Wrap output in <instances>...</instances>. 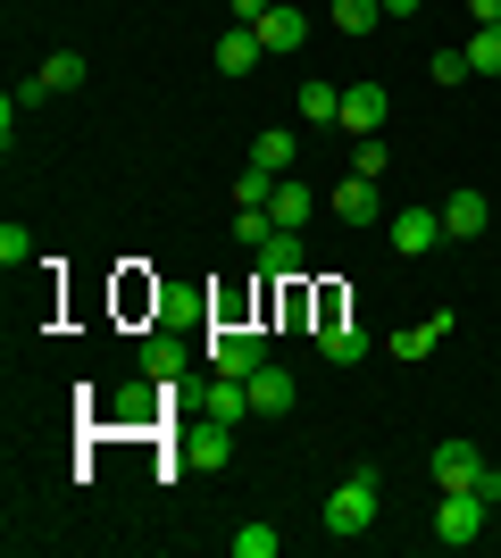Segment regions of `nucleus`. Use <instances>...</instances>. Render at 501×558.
<instances>
[{
    "instance_id": "bb28decb",
    "label": "nucleus",
    "mask_w": 501,
    "mask_h": 558,
    "mask_svg": "<svg viewBox=\"0 0 501 558\" xmlns=\"http://www.w3.org/2000/svg\"><path fill=\"white\" fill-rule=\"evenodd\" d=\"M267 233H276V217H267V209H235V242H242V251H260Z\"/></svg>"
},
{
    "instance_id": "20e7f679",
    "label": "nucleus",
    "mask_w": 501,
    "mask_h": 558,
    "mask_svg": "<svg viewBox=\"0 0 501 558\" xmlns=\"http://www.w3.org/2000/svg\"><path fill=\"white\" fill-rule=\"evenodd\" d=\"M326 209L343 217V226H384V192H377V175H343V184L326 192Z\"/></svg>"
},
{
    "instance_id": "ddd939ff",
    "label": "nucleus",
    "mask_w": 501,
    "mask_h": 558,
    "mask_svg": "<svg viewBox=\"0 0 501 558\" xmlns=\"http://www.w3.org/2000/svg\"><path fill=\"white\" fill-rule=\"evenodd\" d=\"M251 258H260V267H267L276 283H293V276H301V233H293V226H276V233H267V242H260Z\"/></svg>"
},
{
    "instance_id": "f8f14e48",
    "label": "nucleus",
    "mask_w": 501,
    "mask_h": 558,
    "mask_svg": "<svg viewBox=\"0 0 501 558\" xmlns=\"http://www.w3.org/2000/svg\"><path fill=\"white\" fill-rule=\"evenodd\" d=\"M452 326H460L452 308H434L427 326H402V333H393V342H384V350H393V359H409V367H418V359H427V350L443 342V333H452Z\"/></svg>"
},
{
    "instance_id": "423d86ee",
    "label": "nucleus",
    "mask_w": 501,
    "mask_h": 558,
    "mask_svg": "<svg viewBox=\"0 0 501 558\" xmlns=\"http://www.w3.org/2000/svg\"><path fill=\"white\" fill-rule=\"evenodd\" d=\"M384 117H393V100H384V84H343V117H334V125H343V134H377Z\"/></svg>"
},
{
    "instance_id": "7ed1b4c3",
    "label": "nucleus",
    "mask_w": 501,
    "mask_h": 558,
    "mask_svg": "<svg viewBox=\"0 0 501 558\" xmlns=\"http://www.w3.org/2000/svg\"><path fill=\"white\" fill-rule=\"evenodd\" d=\"M477 534H485V500H477V492H443V509H434V542L468 550Z\"/></svg>"
},
{
    "instance_id": "6ab92c4d",
    "label": "nucleus",
    "mask_w": 501,
    "mask_h": 558,
    "mask_svg": "<svg viewBox=\"0 0 501 558\" xmlns=\"http://www.w3.org/2000/svg\"><path fill=\"white\" fill-rule=\"evenodd\" d=\"M301 117H310V125H334V117H343V84L310 75V84H301Z\"/></svg>"
},
{
    "instance_id": "0eeeda50",
    "label": "nucleus",
    "mask_w": 501,
    "mask_h": 558,
    "mask_svg": "<svg viewBox=\"0 0 501 558\" xmlns=\"http://www.w3.org/2000/svg\"><path fill=\"white\" fill-rule=\"evenodd\" d=\"M427 466H434V492H477V475H485V450H477V442H443Z\"/></svg>"
},
{
    "instance_id": "a211bd4d",
    "label": "nucleus",
    "mask_w": 501,
    "mask_h": 558,
    "mask_svg": "<svg viewBox=\"0 0 501 558\" xmlns=\"http://www.w3.org/2000/svg\"><path fill=\"white\" fill-rule=\"evenodd\" d=\"M210 417H217V425H242V417H251V384H242V375H217Z\"/></svg>"
},
{
    "instance_id": "5701e85b",
    "label": "nucleus",
    "mask_w": 501,
    "mask_h": 558,
    "mask_svg": "<svg viewBox=\"0 0 501 558\" xmlns=\"http://www.w3.org/2000/svg\"><path fill=\"white\" fill-rule=\"evenodd\" d=\"M34 75H43L50 93H75V84H84V59H75V50H50V59H43Z\"/></svg>"
},
{
    "instance_id": "6e6552de",
    "label": "nucleus",
    "mask_w": 501,
    "mask_h": 558,
    "mask_svg": "<svg viewBox=\"0 0 501 558\" xmlns=\"http://www.w3.org/2000/svg\"><path fill=\"white\" fill-rule=\"evenodd\" d=\"M318 209H326V192H310L301 175H276V192H267V217H276V226H293V233H301Z\"/></svg>"
},
{
    "instance_id": "4be33fe9",
    "label": "nucleus",
    "mask_w": 501,
    "mask_h": 558,
    "mask_svg": "<svg viewBox=\"0 0 501 558\" xmlns=\"http://www.w3.org/2000/svg\"><path fill=\"white\" fill-rule=\"evenodd\" d=\"M143 375L151 384H176L184 375V342H143Z\"/></svg>"
},
{
    "instance_id": "b1692460",
    "label": "nucleus",
    "mask_w": 501,
    "mask_h": 558,
    "mask_svg": "<svg viewBox=\"0 0 501 558\" xmlns=\"http://www.w3.org/2000/svg\"><path fill=\"white\" fill-rule=\"evenodd\" d=\"M384 167H393V150H384L377 134H359L351 142V175H377V184H384Z\"/></svg>"
},
{
    "instance_id": "f257e3e1",
    "label": "nucleus",
    "mask_w": 501,
    "mask_h": 558,
    "mask_svg": "<svg viewBox=\"0 0 501 558\" xmlns=\"http://www.w3.org/2000/svg\"><path fill=\"white\" fill-rule=\"evenodd\" d=\"M377 509H384V475H377V466H359L351 484L326 492V534L334 542H359L368 525H377Z\"/></svg>"
},
{
    "instance_id": "c756f323",
    "label": "nucleus",
    "mask_w": 501,
    "mask_h": 558,
    "mask_svg": "<svg viewBox=\"0 0 501 558\" xmlns=\"http://www.w3.org/2000/svg\"><path fill=\"white\" fill-rule=\"evenodd\" d=\"M267 9H276V0H226V17H235V25H260Z\"/></svg>"
},
{
    "instance_id": "9b49d317",
    "label": "nucleus",
    "mask_w": 501,
    "mask_h": 558,
    "mask_svg": "<svg viewBox=\"0 0 501 558\" xmlns=\"http://www.w3.org/2000/svg\"><path fill=\"white\" fill-rule=\"evenodd\" d=\"M293 400H301V392H293V375L276 367V359H267V367L251 375V417H285Z\"/></svg>"
},
{
    "instance_id": "a878e982",
    "label": "nucleus",
    "mask_w": 501,
    "mask_h": 558,
    "mask_svg": "<svg viewBox=\"0 0 501 558\" xmlns=\"http://www.w3.org/2000/svg\"><path fill=\"white\" fill-rule=\"evenodd\" d=\"M267 192H276L267 167H242V175H235V201H242V209H267Z\"/></svg>"
},
{
    "instance_id": "2eb2a0df",
    "label": "nucleus",
    "mask_w": 501,
    "mask_h": 558,
    "mask_svg": "<svg viewBox=\"0 0 501 558\" xmlns=\"http://www.w3.org/2000/svg\"><path fill=\"white\" fill-rule=\"evenodd\" d=\"M267 50H260V34L251 25H226V43H217V75H251Z\"/></svg>"
},
{
    "instance_id": "cd10ccee",
    "label": "nucleus",
    "mask_w": 501,
    "mask_h": 558,
    "mask_svg": "<svg viewBox=\"0 0 501 558\" xmlns=\"http://www.w3.org/2000/svg\"><path fill=\"white\" fill-rule=\"evenodd\" d=\"M427 75H434V84H468V50H434Z\"/></svg>"
},
{
    "instance_id": "dca6fc26",
    "label": "nucleus",
    "mask_w": 501,
    "mask_h": 558,
    "mask_svg": "<svg viewBox=\"0 0 501 558\" xmlns=\"http://www.w3.org/2000/svg\"><path fill=\"white\" fill-rule=\"evenodd\" d=\"M226 450H235V425H192V434H184V459L192 466H226Z\"/></svg>"
},
{
    "instance_id": "f3484780",
    "label": "nucleus",
    "mask_w": 501,
    "mask_h": 558,
    "mask_svg": "<svg viewBox=\"0 0 501 558\" xmlns=\"http://www.w3.org/2000/svg\"><path fill=\"white\" fill-rule=\"evenodd\" d=\"M293 159H301V134H285V125L251 142V167H267V175H293Z\"/></svg>"
},
{
    "instance_id": "393cba45",
    "label": "nucleus",
    "mask_w": 501,
    "mask_h": 558,
    "mask_svg": "<svg viewBox=\"0 0 501 558\" xmlns=\"http://www.w3.org/2000/svg\"><path fill=\"white\" fill-rule=\"evenodd\" d=\"M276 550H285L276 525H242V534H235V558H276Z\"/></svg>"
},
{
    "instance_id": "c85d7f7f",
    "label": "nucleus",
    "mask_w": 501,
    "mask_h": 558,
    "mask_svg": "<svg viewBox=\"0 0 501 558\" xmlns=\"http://www.w3.org/2000/svg\"><path fill=\"white\" fill-rule=\"evenodd\" d=\"M25 258H34V242H25V226L9 217V226H0V267H25Z\"/></svg>"
},
{
    "instance_id": "412c9836",
    "label": "nucleus",
    "mask_w": 501,
    "mask_h": 558,
    "mask_svg": "<svg viewBox=\"0 0 501 558\" xmlns=\"http://www.w3.org/2000/svg\"><path fill=\"white\" fill-rule=\"evenodd\" d=\"M460 50H468V75H501V25H477Z\"/></svg>"
},
{
    "instance_id": "1a4fd4ad",
    "label": "nucleus",
    "mask_w": 501,
    "mask_h": 558,
    "mask_svg": "<svg viewBox=\"0 0 501 558\" xmlns=\"http://www.w3.org/2000/svg\"><path fill=\"white\" fill-rule=\"evenodd\" d=\"M251 34H260V50H267V59H285V50H301V43H310V17L276 0V9H267V17L251 25Z\"/></svg>"
},
{
    "instance_id": "f03ea898",
    "label": "nucleus",
    "mask_w": 501,
    "mask_h": 558,
    "mask_svg": "<svg viewBox=\"0 0 501 558\" xmlns=\"http://www.w3.org/2000/svg\"><path fill=\"white\" fill-rule=\"evenodd\" d=\"M201 359H210V375H242V384H251V375L267 367V342H260V333H210Z\"/></svg>"
},
{
    "instance_id": "4468645a",
    "label": "nucleus",
    "mask_w": 501,
    "mask_h": 558,
    "mask_svg": "<svg viewBox=\"0 0 501 558\" xmlns=\"http://www.w3.org/2000/svg\"><path fill=\"white\" fill-rule=\"evenodd\" d=\"M485 233V192H452L443 201V242H477Z\"/></svg>"
},
{
    "instance_id": "aec40b11",
    "label": "nucleus",
    "mask_w": 501,
    "mask_h": 558,
    "mask_svg": "<svg viewBox=\"0 0 501 558\" xmlns=\"http://www.w3.org/2000/svg\"><path fill=\"white\" fill-rule=\"evenodd\" d=\"M326 17H334V34H377V17H384V0H334Z\"/></svg>"
},
{
    "instance_id": "39448f33",
    "label": "nucleus",
    "mask_w": 501,
    "mask_h": 558,
    "mask_svg": "<svg viewBox=\"0 0 501 558\" xmlns=\"http://www.w3.org/2000/svg\"><path fill=\"white\" fill-rule=\"evenodd\" d=\"M384 233H393V251H402V258H427L434 242H443V209H393Z\"/></svg>"
},
{
    "instance_id": "7c9ffc66",
    "label": "nucleus",
    "mask_w": 501,
    "mask_h": 558,
    "mask_svg": "<svg viewBox=\"0 0 501 558\" xmlns=\"http://www.w3.org/2000/svg\"><path fill=\"white\" fill-rule=\"evenodd\" d=\"M468 17H477V25H501V0H468Z\"/></svg>"
},
{
    "instance_id": "2f4dec72",
    "label": "nucleus",
    "mask_w": 501,
    "mask_h": 558,
    "mask_svg": "<svg viewBox=\"0 0 501 558\" xmlns=\"http://www.w3.org/2000/svg\"><path fill=\"white\" fill-rule=\"evenodd\" d=\"M418 9H427V0H384V17H418Z\"/></svg>"
},
{
    "instance_id": "9d476101",
    "label": "nucleus",
    "mask_w": 501,
    "mask_h": 558,
    "mask_svg": "<svg viewBox=\"0 0 501 558\" xmlns=\"http://www.w3.org/2000/svg\"><path fill=\"white\" fill-rule=\"evenodd\" d=\"M318 350H326V367H359V359H368L359 317H326V326H318Z\"/></svg>"
}]
</instances>
